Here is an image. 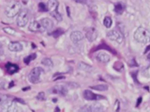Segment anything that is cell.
Segmentation results:
<instances>
[{
  "mask_svg": "<svg viewBox=\"0 0 150 112\" xmlns=\"http://www.w3.org/2000/svg\"><path fill=\"white\" fill-rule=\"evenodd\" d=\"M97 31L94 27H90L87 29L86 33V37L89 41L92 42L94 41L97 38Z\"/></svg>",
  "mask_w": 150,
  "mask_h": 112,
  "instance_id": "cell-11",
  "label": "cell"
},
{
  "mask_svg": "<svg viewBox=\"0 0 150 112\" xmlns=\"http://www.w3.org/2000/svg\"><path fill=\"white\" fill-rule=\"evenodd\" d=\"M8 111H18L17 110V106L16 105L15 103H12L10 104V106L8 107Z\"/></svg>",
  "mask_w": 150,
  "mask_h": 112,
  "instance_id": "cell-27",
  "label": "cell"
},
{
  "mask_svg": "<svg viewBox=\"0 0 150 112\" xmlns=\"http://www.w3.org/2000/svg\"><path fill=\"white\" fill-rule=\"evenodd\" d=\"M29 20V11L27 9L20 11L16 19V23L19 27L25 26Z\"/></svg>",
  "mask_w": 150,
  "mask_h": 112,
  "instance_id": "cell-5",
  "label": "cell"
},
{
  "mask_svg": "<svg viewBox=\"0 0 150 112\" xmlns=\"http://www.w3.org/2000/svg\"><path fill=\"white\" fill-rule=\"evenodd\" d=\"M77 2H80V3H83V4H84L87 2V0H76Z\"/></svg>",
  "mask_w": 150,
  "mask_h": 112,
  "instance_id": "cell-29",
  "label": "cell"
},
{
  "mask_svg": "<svg viewBox=\"0 0 150 112\" xmlns=\"http://www.w3.org/2000/svg\"><path fill=\"white\" fill-rule=\"evenodd\" d=\"M8 97L5 94H0V106L4 104L8 100Z\"/></svg>",
  "mask_w": 150,
  "mask_h": 112,
  "instance_id": "cell-26",
  "label": "cell"
},
{
  "mask_svg": "<svg viewBox=\"0 0 150 112\" xmlns=\"http://www.w3.org/2000/svg\"><path fill=\"white\" fill-rule=\"evenodd\" d=\"M107 36L109 39L112 41H115L118 43H121L122 41V37L121 35L115 30H111L107 34Z\"/></svg>",
  "mask_w": 150,
  "mask_h": 112,
  "instance_id": "cell-10",
  "label": "cell"
},
{
  "mask_svg": "<svg viewBox=\"0 0 150 112\" xmlns=\"http://www.w3.org/2000/svg\"><path fill=\"white\" fill-rule=\"evenodd\" d=\"M36 98H37V99H38L39 100H43L44 99V98H45V93H44V92H40L38 94Z\"/></svg>",
  "mask_w": 150,
  "mask_h": 112,
  "instance_id": "cell-28",
  "label": "cell"
},
{
  "mask_svg": "<svg viewBox=\"0 0 150 112\" xmlns=\"http://www.w3.org/2000/svg\"><path fill=\"white\" fill-rule=\"evenodd\" d=\"M28 29L30 31L33 32H35V33H38V32L42 33V32L45 31V29H44V27L42 25L41 23L39 22H37V21L32 22L29 24Z\"/></svg>",
  "mask_w": 150,
  "mask_h": 112,
  "instance_id": "cell-8",
  "label": "cell"
},
{
  "mask_svg": "<svg viewBox=\"0 0 150 112\" xmlns=\"http://www.w3.org/2000/svg\"><path fill=\"white\" fill-rule=\"evenodd\" d=\"M83 96L85 99L88 100H98L105 98L103 96L94 94L89 90H84L83 93Z\"/></svg>",
  "mask_w": 150,
  "mask_h": 112,
  "instance_id": "cell-7",
  "label": "cell"
},
{
  "mask_svg": "<svg viewBox=\"0 0 150 112\" xmlns=\"http://www.w3.org/2000/svg\"><path fill=\"white\" fill-rule=\"evenodd\" d=\"M78 67L79 69L85 71H90L91 69V67L90 66L86 64L84 62H80L78 65Z\"/></svg>",
  "mask_w": 150,
  "mask_h": 112,
  "instance_id": "cell-19",
  "label": "cell"
},
{
  "mask_svg": "<svg viewBox=\"0 0 150 112\" xmlns=\"http://www.w3.org/2000/svg\"><path fill=\"white\" fill-rule=\"evenodd\" d=\"M44 74L43 69L40 67L33 68L28 75V79L32 83H36L40 81L41 75Z\"/></svg>",
  "mask_w": 150,
  "mask_h": 112,
  "instance_id": "cell-4",
  "label": "cell"
},
{
  "mask_svg": "<svg viewBox=\"0 0 150 112\" xmlns=\"http://www.w3.org/2000/svg\"><path fill=\"white\" fill-rule=\"evenodd\" d=\"M103 107L102 104L96 103L84 106L81 108V110L83 111H101L103 110Z\"/></svg>",
  "mask_w": 150,
  "mask_h": 112,
  "instance_id": "cell-6",
  "label": "cell"
},
{
  "mask_svg": "<svg viewBox=\"0 0 150 112\" xmlns=\"http://www.w3.org/2000/svg\"><path fill=\"white\" fill-rule=\"evenodd\" d=\"M50 92L53 94H59L62 96H65L67 93V89L63 85H56L50 89Z\"/></svg>",
  "mask_w": 150,
  "mask_h": 112,
  "instance_id": "cell-9",
  "label": "cell"
},
{
  "mask_svg": "<svg viewBox=\"0 0 150 112\" xmlns=\"http://www.w3.org/2000/svg\"><path fill=\"white\" fill-rule=\"evenodd\" d=\"M5 68L6 69L7 72L11 75L13 74L14 73L16 72L19 70V67L16 64H12L10 62H8L6 64Z\"/></svg>",
  "mask_w": 150,
  "mask_h": 112,
  "instance_id": "cell-15",
  "label": "cell"
},
{
  "mask_svg": "<svg viewBox=\"0 0 150 112\" xmlns=\"http://www.w3.org/2000/svg\"><path fill=\"white\" fill-rule=\"evenodd\" d=\"M22 45L17 41H12L8 44V49L13 52H18L22 50Z\"/></svg>",
  "mask_w": 150,
  "mask_h": 112,
  "instance_id": "cell-13",
  "label": "cell"
},
{
  "mask_svg": "<svg viewBox=\"0 0 150 112\" xmlns=\"http://www.w3.org/2000/svg\"><path fill=\"white\" fill-rule=\"evenodd\" d=\"M112 21L111 20V19L108 17V16H107L104 18V21H103V23H104V25L107 27V28H110L111 25H112Z\"/></svg>",
  "mask_w": 150,
  "mask_h": 112,
  "instance_id": "cell-22",
  "label": "cell"
},
{
  "mask_svg": "<svg viewBox=\"0 0 150 112\" xmlns=\"http://www.w3.org/2000/svg\"><path fill=\"white\" fill-rule=\"evenodd\" d=\"M124 5L121 2H117L114 5V11L118 14H121L124 10Z\"/></svg>",
  "mask_w": 150,
  "mask_h": 112,
  "instance_id": "cell-17",
  "label": "cell"
},
{
  "mask_svg": "<svg viewBox=\"0 0 150 112\" xmlns=\"http://www.w3.org/2000/svg\"><path fill=\"white\" fill-rule=\"evenodd\" d=\"M90 88L98 91H105L108 89V86L106 85H97L90 86Z\"/></svg>",
  "mask_w": 150,
  "mask_h": 112,
  "instance_id": "cell-18",
  "label": "cell"
},
{
  "mask_svg": "<svg viewBox=\"0 0 150 112\" xmlns=\"http://www.w3.org/2000/svg\"><path fill=\"white\" fill-rule=\"evenodd\" d=\"M59 2L57 0H49L47 4V10L50 12V15L54 18L57 21H61L62 17L60 13L58 12Z\"/></svg>",
  "mask_w": 150,
  "mask_h": 112,
  "instance_id": "cell-3",
  "label": "cell"
},
{
  "mask_svg": "<svg viewBox=\"0 0 150 112\" xmlns=\"http://www.w3.org/2000/svg\"><path fill=\"white\" fill-rule=\"evenodd\" d=\"M134 37L138 43L146 44L150 41V32L145 27H139L135 30Z\"/></svg>",
  "mask_w": 150,
  "mask_h": 112,
  "instance_id": "cell-1",
  "label": "cell"
},
{
  "mask_svg": "<svg viewBox=\"0 0 150 112\" xmlns=\"http://www.w3.org/2000/svg\"><path fill=\"white\" fill-rule=\"evenodd\" d=\"M96 58L100 62H104V63L108 62L110 60V57L109 55H108L105 52H100V53H98L97 54V57H96Z\"/></svg>",
  "mask_w": 150,
  "mask_h": 112,
  "instance_id": "cell-16",
  "label": "cell"
},
{
  "mask_svg": "<svg viewBox=\"0 0 150 112\" xmlns=\"http://www.w3.org/2000/svg\"><path fill=\"white\" fill-rule=\"evenodd\" d=\"M38 8L40 12H46L47 11V5H46L43 2H40L38 5Z\"/></svg>",
  "mask_w": 150,
  "mask_h": 112,
  "instance_id": "cell-25",
  "label": "cell"
},
{
  "mask_svg": "<svg viewBox=\"0 0 150 112\" xmlns=\"http://www.w3.org/2000/svg\"><path fill=\"white\" fill-rule=\"evenodd\" d=\"M148 59H150V53L148 54Z\"/></svg>",
  "mask_w": 150,
  "mask_h": 112,
  "instance_id": "cell-30",
  "label": "cell"
},
{
  "mask_svg": "<svg viewBox=\"0 0 150 112\" xmlns=\"http://www.w3.org/2000/svg\"><path fill=\"white\" fill-rule=\"evenodd\" d=\"M40 22L41 23L45 30L49 31L53 27V21L49 18H43L40 21Z\"/></svg>",
  "mask_w": 150,
  "mask_h": 112,
  "instance_id": "cell-14",
  "label": "cell"
},
{
  "mask_svg": "<svg viewBox=\"0 0 150 112\" xmlns=\"http://www.w3.org/2000/svg\"><path fill=\"white\" fill-rule=\"evenodd\" d=\"M41 63L43 65H44L45 66H49V67L53 66V62H52V60L50 58H43L42 60Z\"/></svg>",
  "mask_w": 150,
  "mask_h": 112,
  "instance_id": "cell-21",
  "label": "cell"
},
{
  "mask_svg": "<svg viewBox=\"0 0 150 112\" xmlns=\"http://www.w3.org/2000/svg\"><path fill=\"white\" fill-rule=\"evenodd\" d=\"M71 40L74 43H77L81 40H82L84 38L83 34L80 31H74L71 33L70 36Z\"/></svg>",
  "mask_w": 150,
  "mask_h": 112,
  "instance_id": "cell-12",
  "label": "cell"
},
{
  "mask_svg": "<svg viewBox=\"0 0 150 112\" xmlns=\"http://www.w3.org/2000/svg\"><path fill=\"white\" fill-rule=\"evenodd\" d=\"M63 30L61 29H57V30H56L55 31H54L53 33H52V35L55 38H57L59 36H60V35H62L63 33Z\"/></svg>",
  "mask_w": 150,
  "mask_h": 112,
  "instance_id": "cell-24",
  "label": "cell"
},
{
  "mask_svg": "<svg viewBox=\"0 0 150 112\" xmlns=\"http://www.w3.org/2000/svg\"><path fill=\"white\" fill-rule=\"evenodd\" d=\"M36 57V54H30L29 55L26 57L24 60H23V61L26 64H29L30 63V62L32 60H33L34 59H35V58Z\"/></svg>",
  "mask_w": 150,
  "mask_h": 112,
  "instance_id": "cell-20",
  "label": "cell"
},
{
  "mask_svg": "<svg viewBox=\"0 0 150 112\" xmlns=\"http://www.w3.org/2000/svg\"><path fill=\"white\" fill-rule=\"evenodd\" d=\"M21 10V4L17 1H12L6 6L5 13L8 18H13L18 14Z\"/></svg>",
  "mask_w": 150,
  "mask_h": 112,
  "instance_id": "cell-2",
  "label": "cell"
},
{
  "mask_svg": "<svg viewBox=\"0 0 150 112\" xmlns=\"http://www.w3.org/2000/svg\"><path fill=\"white\" fill-rule=\"evenodd\" d=\"M3 30L5 32V33L9 35H14L16 33L15 30L13 29L12 27H4L3 28Z\"/></svg>",
  "mask_w": 150,
  "mask_h": 112,
  "instance_id": "cell-23",
  "label": "cell"
}]
</instances>
